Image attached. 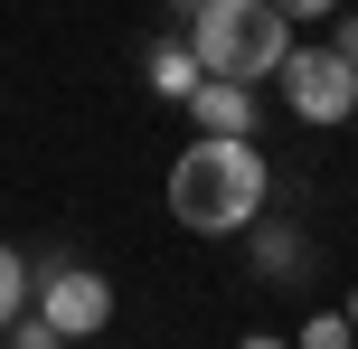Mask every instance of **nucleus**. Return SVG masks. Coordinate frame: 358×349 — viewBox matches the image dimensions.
<instances>
[{
    "label": "nucleus",
    "instance_id": "nucleus-8",
    "mask_svg": "<svg viewBox=\"0 0 358 349\" xmlns=\"http://www.w3.org/2000/svg\"><path fill=\"white\" fill-rule=\"evenodd\" d=\"M29 312V264H19V245H0V331Z\"/></svg>",
    "mask_w": 358,
    "mask_h": 349
},
{
    "label": "nucleus",
    "instance_id": "nucleus-16",
    "mask_svg": "<svg viewBox=\"0 0 358 349\" xmlns=\"http://www.w3.org/2000/svg\"><path fill=\"white\" fill-rule=\"evenodd\" d=\"M349 132H358V113H349Z\"/></svg>",
    "mask_w": 358,
    "mask_h": 349
},
{
    "label": "nucleus",
    "instance_id": "nucleus-9",
    "mask_svg": "<svg viewBox=\"0 0 358 349\" xmlns=\"http://www.w3.org/2000/svg\"><path fill=\"white\" fill-rule=\"evenodd\" d=\"M349 340H358V331H349V312H311L292 349H349Z\"/></svg>",
    "mask_w": 358,
    "mask_h": 349
},
{
    "label": "nucleus",
    "instance_id": "nucleus-2",
    "mask_svg": "<svg viewBox=\"0 0 358 349\" xmlns=\"http://www.w3.org/2000/svg\"><path fill=\"white\" fill-rule=\"evenodd\" d=\"M179 38L198 48L208 76H236V85H255V76H273L292 57V19L273 0H208V10H189Z\"/></svg>",
    "mask_w": 358,
    "mask_h": 349
},
{
    "label": "nucleus",
    "instance_id": "nucleus-12",
    "mask_svg": "<svg viewBox=\"0 0 358 349\" xmlns=\"http://www.w3.org/2000/svg\"><path fill=\"white\" fill-rule=\"evenodd\" d=\"M330 48H340L349 66H358V10H340V38H330Z\"/></svg>",
    "mask_w": 358,
    "mask_h": 349
},
{
    "label": "nucleus",
    "instance_id": "nucleus-7",
    "mask_svg": "<svg viewBox=\"0 0 358 349\" xmlns=\"http://www.w3.org/2000/svg\"><path fill=\"white\" fill-rule=\"evenodd\" d=\"M198 85H208L198 48H189V38H161V48H151V94H161V104H189Z\"/></svg>",
    "mask_w": 358,
    "mask_h": 349
},
{
    "label": "nucleus",
    "instance_id": "nucleus-6",
    "mask_svg": "<svg viewBox=\"0 0 358 349\" xmlns=\"http://www.w3.org/2000/svg\"><path fill=\"white\" fill-rule=\"evenodd\" d=\"M245 245H255V274H264V283L311 274V236H302V218H283V227H264V218H255V227H245Z\"/></svg>",
    "mask_w": 358,
    "mask_h": 349
},
{
    "label": "nucleus",
    "instance_id": "nucleus-13",
    "mask_svg": "<svg viewBox=\"0 0 358 349\" xmlns=\"http://www.w3.org/2000/svg\"><path fill=\"white\" fill-rule=\"evenodd\" d=\"M236 349H292V340L283 331H255V340H236Z\"/></svg>",
    "mask_w": 358,
    "mask_h": 349
},
{
    "label": "nucleus",
    "instance_id": "nucleus-5",
    "mask_svg": "<svg viewBox=\"0 0 358 349\" xmlns=\"http://www.w3.org/2000/svg\"><path fill=\"white\" fill-rule=\"evenodd\" d=\"M189 123L198 132H227V142H255L264 104H255V85H236V76H208V85L189 94Z\"/></svg>",
    "mask_w": 358,
    "mask_h": 349
},
{
    "label": "nucleus",
    "instance_id": "nucleus-4",
    "mask_svg": "<svg viewBox=\"0 0 358 349\" xmlns=\"http://www.w3.org/2000/svg\"><path fill=\"white\" fill-rule=\"evenodd\" d=\"M29 312L48 321L57 340H94V331L113 321V283L85 274V264H48V274L29 283Z\"/></svg>",
    "mask_w": 358,
    "mask_h": 349
},
{
    "label": "nucleus",
    "instance_id": "nucleus-14",
    "mask_svg": "<svg viewBox=\"0 0 358 349\" xmlns=\"http://www.w3.org/2000/svg\"><path fill=\"white\" fill-rule=\"evenodd\" d=\"M340 312H349V331H358V283H349V302H340Z\"/></svg>",
    "mask_w": 358,
    "mask_h": 349
},
{
    "label": "nucleus",
    "instance_id": "nucleus-1",
    "mask_svg": "<svg viewBox=\"0 0 358 349\" xmlns=\"http://www.w3.org/2000/svg\"><path fill=\"white\" fill-rule=\"evenodd\" d=\"M273 199V170L255 142H227V132H198L189 151L170 161V218L189 236H245Z\"/></svg>",
    "mask_w": 358,
    "mask_h": 349
},
{
    "label": "nucleus",
    "instance_id": "nucleus-3",
    "mask_svg": "<svg viewBox=\"0 0 358 349\" xmlns=\"http://www.w3.org/2000/svg\"><path fill=\"white\" fill-rule=\"evenodd\" d=\"M273 76H283V104L302 113V123H349L358 113V66L340 48H292Z\"/></svg>",
    "mask_w": 358,
    "mask_h": 349
},
{
    "label": "nucleus",
    "instance_id": "nucleus-11",
    "mask_svg": "<svg viewBox=\"0 0 358 349\" xmlns=\"http://www.w3.org/2000/svg\"><path fill=\"white\" fill-rule=\"evenodd\" d=\"M273 10H283V19H340L349 0H273Z\"/></svg>",
    "mask_w": 358,
    "mask_h": 349
},
{
    "label": "nucleus",
    "instance_id": "nucleus-10",
    "mask_svg": "<svg viewBox=\"0 0 358 349\" xmlns=\"http://www.w3.org/2000/svg\"><path fill=\"white\" fill-rule=\"evenodd\" d=\"M0 340H10V349H66V340H57L48 321H38V312H19V321H10V331H0Z\"/></svg>",
    "mask_w": 358,
    "mask_h": 349
},
{
    "label": "nucleus",
    "instance_id": "nucleus-15",
    "mask_svg": "<svg viewBox=\"0 0 358 349\" xmlns=\"http://www.w3.org/2000/svg\"><path fill=\"white\" fill-rule=\"evenodd\" d=\"M170 10H179V19H189V10H208V0H170Z\"/></svg>",
    "mask_w": 358,
    "mask_h": 349
}]
</instances>
